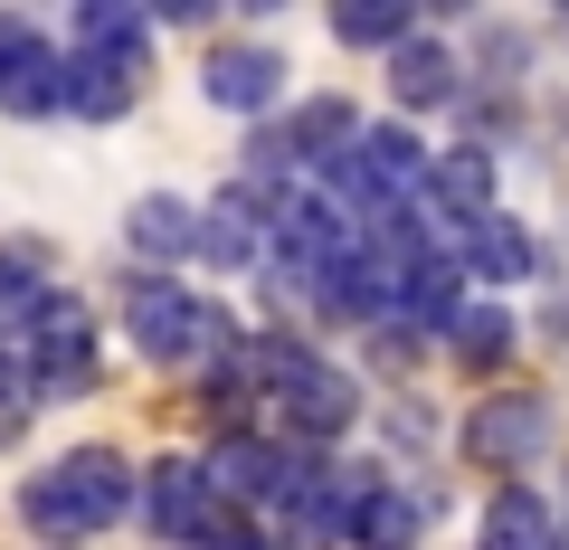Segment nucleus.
I'll return each instance as SVG.
<instances>
[{"instance_id": "f257e3e1", "label": "nucleus", "mask_w": 569, "mask_h": 550, "mask_svg": "<svg viewBox=\"0 0 569 550\" xmlns=\"http://www.w3.org/2000/svg\"><path fill=\"white\" fill-rule=\"evenodd\" d=\"M427 162H437V152H427L408 123H361L351 152L323 171V200L332 209H370V219H380V209H408L427 190Z\"/></svg>"}, {"instance_id": "f03ea898", "label": "nucleus", "mask_w": 569, "mask_h": 550, "mask_svg": "<svg viewBox=\"0 0 569 550\" xmlns=\"http://www.w3.org/2000/svg\"><path fill=\"white\" fill-rule=\"evenodd\" d=\"M550 437H560V408H550L541 389H485V399L466 408L456 447H466V466H485L493 484H512L531 456H550Z\"/></svg>"}, {"instance_id": "7ed1b4c3", "label": "nucleus", "mask_w": 569, "mask_h": 550, "mask_svg": "<svg viewBox=\"0 0 569 550\" xmlns=\"http://www.w3.org/2000/svg\"><path fill=\"white\" fill-rule=\"evenodd\" d=\"M200 304L209 294H190V286H171V276H142L133 294H123V332H133V351L142 361H200Z\"/></svg>"}, {"instance_id": "20e7f679", "label": "nucleus", "mask_w": 569, "mask_h": 550, "mask_svg": "<svg viewBox=\"0 0 569 550\" xmlns=\"http://www.w3.org/2000/svg\"><path fill=\"white\" fill-rule=\"evenodd\" d=\"M133 503H142V522L162 531L171 550H190V541H200V531H209V522H219V512H228L219 493H209L200 456H162V466L142 474V493H133Z\"/></svg>"}, {"instance_id": "39448f33", "label": "nucleus", "mask_w": 569, "mask_h": 550, "mask_svg": "<svg viewBox=\"0 0 569 550\" xmlns=\"http://www.w3.org/2000/svg\"><path fill=\"white\" fill-rule=\"evenodd\" d=\"M200 96L219 104V114H266V104L284 96V58H276L266 39H228V48H209Z\"/></svg>"}, {"instance_id": "423d86ee", "label": "nucleus", "mask_w": 569, "mask_h": 550, "mask_svg": "<svg viewBox=\"0 0 569 550\" xmlns=\"http://www.w3.org/2000/svg\"><path fill=\"white\" fill-rule=\"evenodd\" d=\"M456 266H466V276H485V286H522L531 266H541V238H531L512 209H485V219L456 228Z\"/></svg>"}, {"instance_id": "0eeeda50", "label": "nucleus", "mask_w": 569, "mask_h": 550, "mask_svg": "<svg viewBox=\"0 0 569 550\" xmlns=\"http://www.w3.org/2000/svg\"><path fill=\"white\" fill-rule=\"evenodd\" d=\"M0 114H20V123L67 114V48H48L39 29H29V39L0 58Z\"/></svg>"}, {"instance_id": "6e6552de", "label": "nucleus", "mask_w": 569, "mask_h": 550, "mask_svg": "<svg viewBox=\"0 0 569 550\" xmlns=\"http://www.w3.org/2000/svg\"><path fill=\"white\" fill-rule=\"evenodd\" d=\"M284 418H295V447H332V437L361 418V380L342 361H313L305 380L284 389Z\"/></svg>"}, {"instance_id": "1a4fd4ad", "label": "nucleus", "mask_w": 569, "mask_h": 550, "mask_svg": "<svg viewBox=\"0 0 569 550\" xmlns=\"http://www.w3.org/2000/svg\"><path fill=\"white\" fill-rule=\"evenodd\" d=\"M123 247H133L142 266H190L200 257V209H190L181 190H142V200L123 209Z\"/></svg>"}, {"instance_id": "9d476101", "label": "nucleus", "mask_w": 569, "mask_h": 550, "mask_svg": "<svg viewBox=\"0 0 569 550\" xmlns=\"http://www.w3.org/2000/svg\"><path fill=\"white\" fill-rule=\"evenodd\" d=\"M48 474H58V484H67V503H77V512H86V522H96V531L133 512V466H123L114 447H67L58 466H48Z\"/></svg>"}, {"instance_id": "9b49d317", "label": "nucleus", "mask_w": 569, "mask_h": 550, "mask_svg": "<svg viewBox=\"0 0 569 550\" xmlns=\"http://www.w3.org/2000/svg\"><path fill=\"white\" fill-rule=\"evenodd\" d=\"M200 257L209 266H228V276H238V266H257L266 257V190H219V200L200 209Z\"/></svg>"}, {"instance_id": "f8f14e48", "label": "nucleus", "mask_w": 569, "mask_h": 550, "mask_svg": "<svg viewBox=\"0 0 569 550\" xmlns=\"http://www.w3.org/2000/svg\"><path fill=\"white\" fill-rule=\"evenodd\" d=\"M427 209H437V219H485L493 209V152L485 143H456V152H437V162H427V190H418Z\"/></svg>"}, {"instance_id": "ddd939ff", "label": "nucleus", "mask_w": 569, "mask_h": 550, "mask_svg": "<svg viewBox=\"0 0 569 550\" xmlns=\"http://www.w3.org/2000/svg\"><path fill=\"white\" fill-rule=\"evenodd\" d=\"M389 96L418 104V114H427V104H456V96H466V67H456V48H447V39H427V29H418V39H399V48H389Z\"/></svg>"}, {"instance_id": "4468645a", "label": "nucleus", "mask_w": 569, "mask_h": 550, "mask_svg": "<svg viewBox=\"0 0 569 550\" xmlns=\"http://www.w3.org/2000/svg\"><path fill=\"white\" fill-rule=\"evenodd\" d=\"M560 541H569V531H560V512H550L531 484H493L475 550H560Z\"/></svg>"}, {"instance_id": "2eb2a0df", "label": "nucleus", "mask_w": 569, "mask_h": 550, "mask_svg": "<svg viewBox=\"0 0 569 550\" xmlns=\"http://www.w3.org/2000/svg\"><path fill=\"white\" fill-rule=\"evenodd\" d=\"M133 96H142V58H67V114L114 123L133 114Z\"/></svg>"}, {"instance_id": "dca6fc26", "label": "nucleus", "mask_w": 569, "mask_h": 550, "mask_svg": "<svg viewBox=\"0 0 569 550\" xmlns=\"http://www.w3.org/2000/svg\"><path fill=\"white\" fill-rule=\"evenodd\" d=\"M418 531H427V503H418V493L370 484L361 503H351V531H342V541H351V550H418Z\"/></svg>"}, {"instance_id": "f3484780", "label": "nucleus", "mask_w": 569, "mask_h": 550, "mask_svg": "<svg viewBox=\"0 0 569 550\" xmlns=\"http://www.w3.org/2000/svg\"><path fill=\"white\" fill-rule=\"evenodd\" d=\"M142 39H152V10H133V0H77V48L67 58H142Z\"/></svg>"}, {"instance_id": "a211bd4d", "label": "nucleus", "mask_w": 569, "mask_h": 550, "mask_svg": "<svg viewBox=\"0 0 569 550\" xmlns=\"http://www.w3.org/2000/svg\"><path fill=\"white\" fill-rule=\"evenodd\" d=\"M351 133H361V114H351L342 96H313L305 114L284 123V143H295V162H305V171H332L351 152Z\"/></svg>"}, {"instance_id": "6ab92c4d", "label": "nucleus", "mask_w": 569, "mask_h": 550, "mask_svg": "<svg viewBox=\"0 0 569 550\" xmlns=\"http://www.w3.org/2000/svg\"><path fill=\"white\" fill-rule=\"evenodd\" d=\"M48 304V257L39 247H0V342H20Z\"/></svg>"}, {"instance_id": "aec40b11", "label": "nucleus", "mask_w": 569, "mask_h": 550, "mask_svg": "<svg viewBox=\"0 0 569 550\" xmlns=\"http://www.w3.org/2000/svg\"><path fill=\"white\" fill-rule=\"evenodd\" d=\"M447 351L475 370V380H493V370L512 361V313H503V304H466V313L447 323Z\"/></svg>"}, {"instance_id": "412c9836", "label": "nucleus", "mask_w": 569, "mask_h": 550, "mask_svg": "<svg viewBox=\"0 0 569 550\" xmlns=\"http://www.w3.org/2000/svg\"><path fill=\"white\" fill-rule=\"evenodd\" d=\"M332 39L342 48H399V39H418V10H408V0H342V10H332Z\"/></svg>"}, {"instance_id": "4be33fe9", "label": "nucleus", "mask_w": 569, "mask_h": 550, "mask_svg": "<svg viewBox=\"0 0 569 550\" xmlns=\"http://www.w3.org/2000/svg\"><path fill=\"white\" fill-rule=\"evenodd\" d=\"M20 512H29V531H39L48 550H77L86 531H96L77 503H67V484H58V474H29V484H20Z\"/></svg>"}, {"instance_id": "5701e85b", "label": "nucleus", "mask_w": 569, "mask_h": 550, "mask_svg": "<svg viewBox=\"0 0 569 550\" xmlns=\"http://www.w3.org/2000/svg\"><path fill=\"white\" fill-rule=\"evenodd\" d=\"M20 342H29V351H96V313H86V304H77V294H67V286H48L39 323H29Z\"/></svg>"}, {"instance_id": "b1692460", "label": "nucleus", "mask_w": 569, "mask_h": 550, "mask_svg": "<svg viewBox=\"0 0 569 550\" xmlns=\"http://www.w3.org/2000/svg\"><path fill=\"white\" fill-rule=\"evenodd\" d=\"M190 550H276V541H266V531L247 522V512H219V522H209V531H200Z\"/></svg>"}, {"instance_id": "393cba45", "label": "nucleus", "mask_w": 569, "mask_h": 550, "mask_svg": "<svg viewBox=\"0 0 569 550\" xmlns=\"http://www.w3.org/2000/svg\"><path fill=\"white\" fill-rule=\"evenodd\" d=\"M0 408H39L29 399V351L20 342H0Z\"/></svg>"}, {"instance_id": "a878e982", "label": "nucleus", "mask_w": 569, "mask_h": 550, "mask_svg": "<svg viewBox=\"0 0 569 550\" xmlns=\"http://www.w3.org/2000/svg\"><path fill=\"white\" fill-rule=\"evenodd\" d=\"M20 428H29V408H0V447H20Z\"/></svg>"}, {"instance_id": "bb28decb", "label": "nucleus", "mask_w": 569, "mask_h": 550, "mask_svg": "<svg viewBox=\"0 0 569 550\" xmlns=\"http://www.w3.org/2000/svg\"><path fill=\"white\" fill-rule=\"evenodd\" d=\"M560 550H569V541H560Z\"/></svg>"}]
</instances>
